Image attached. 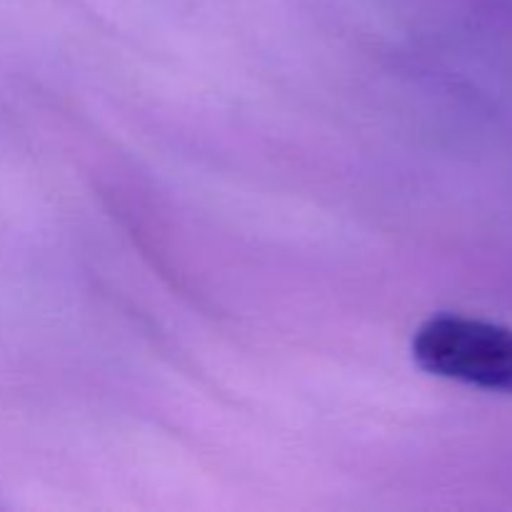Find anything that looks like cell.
<instances>
[{
    "instance_id": "obj_1",
    "label": "cell",
    "mask_w": 512,
    "mask_h": 512,
    "mask_svg": "<svg viewBox=\"0 0 512 512\" xmlns=\"http://www.w3.org/2000/svg\"><path fill=\"white\" fill-rule=\"evenodd\" d=\"M415 363L430 375L512 395V330L465 315H433L413 338Z\"/></svg>"
}]
</instances>
